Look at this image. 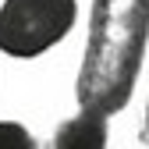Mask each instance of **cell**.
<instances>
[{"label":"cell","mask_w":149,"mask_h":149,"mask_svg":"<svg viewBox=\"0 0 149 149\" xmlns=\"http://www.w3.org/2000/svg\"><path fill=\"white\" fill-rule=\"evenodd\" d=\"M107 142H110V117L78 110L74 117L57 124L50 149H107Z\"/></svg>","instance_id":"3"},{"label":"cell","mask_w":149,"mask_h":149,"mask_svg":"<svg viewBox=\"0 0 149 149\" xmlns=\"http://www.w3.org/2000/svg\"><path fill=\"white\" fill-rule=\"evenodd\" d=\"M78 22V0H0V53L36 61L50 53Z\"/></svg>","instance_id":"2"},{"label":"cell","mask_w":149,"mask_h":149,"mask_svg":"<svg viewBox=\"0 0 149 149\" xmlns=\"http://www.w3.org/2000/svg\"><path fill=\"white\" fill-rule=\"evenodd\" d=\"M146 146H149V100H146Z\"/></svg>","instance_id":"5"},{"label":"cell","mask_w":149,"mask_h":149,"mask_svg":"<svg viewBox=\"0 0 149 149\" xmlns=\"http://www.w3.org/2000/svg\"><path fill=\"white\" fill-rule=\"evenodd\" d=\"M149 46V0H92L74 78L78 110L114 117L132 103Z\"/></svg>","instance_id":"1"},{"label":"cell","mask_w":149,"mask_h":149,"mask_svg":"<svg viewBox=\"0 0 149 149\" xmlns=\"http://www.w3.org/2000/svg\"><path fill=\"white\" fill-rule=\"evenodd\" d=\"M0 149H39V142L22 121H0Z\"/></svg>","instance_id":"4"}]
</instances>
